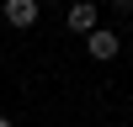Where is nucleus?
I'll list each match as a JSON object with an SVG mask.
<instances>
[{
	"instance_id": "obj_2",
	"label": "nucleus",
	"mask_w": 133,
	"mask_h": 127,
	"mask_svg": "<svg viewBox=\"0 0 133 127\" xmlns=\"http://www.w3.org/2000/svg\"><path fill=\"white\" fill-rule=\"evenodd\" d=\"M64 27L69 32H96V5L91 0H75V5L64 11Z\"/></svg>"
},
{
	"instance_id": "obj_1",
	"label": "nucleus",
	"mask_w": 133,
	"mask_h": 127,
	"mask_svg": "<svg viewBox=\"0 0 133 127\" xmlns=\"http://www.w3.org/2000/svg\"><path fill=\"white\" fill-rule=\"evenodd\" d=\"M5 21H11L16 32L37 27V0H5Z\"/></svg>"
},
{
	"instance_id": "obj_4",
	"label": "nucleus",
	"mask_w": 133,
	"mask_h": 127,
	"mask_svg": "<svg viewBox=\"0 0 133 127\" xmlns=\"http://www.w3.org/2000/svg\"><path fill=\"white\" fill-rule=\"evenodd\" d=\"M0 127H16V122H11V116H0Z\"/></svg>"
},
{
	"instance_id": "obj_3",
	"label": "nucleus",
	"mask_w": 133,
	"mask_h": 127,
	"mask_svg": "<svg viewBox=\"0 0 133 127\" xmlns=\"http://www.w3.org/2000/svg\"><path fill=\"white\" fill-rule=\"evenodd\" d=\"M85 48H91V58H117V48H123V37H117V32H91V37H85Z\"/></svg>"
}]
</instances>
